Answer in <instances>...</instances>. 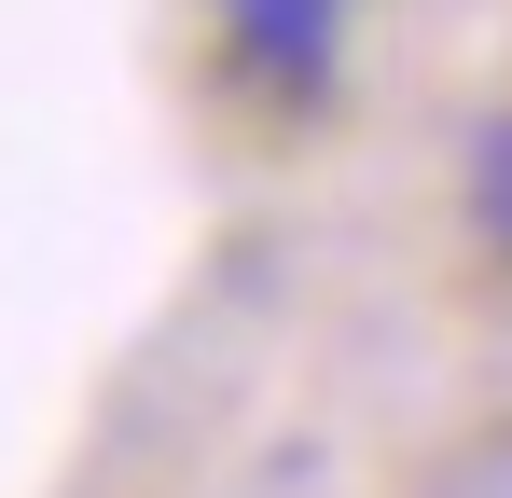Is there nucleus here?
Wrapping results in <instances>:
<instances>
[{
  "label": "nucleus",
  "mask_w": 512,
  "mask_h": 498,
  "mask_svg": "<svg viewBox=\"0 0 512 498\" xmlns=\"http://www.w3.org/2000/svg\"><path fill=\"white\" fill-rule=\"evenodd\" d=\"M333 14H346V0H236V42H250V70L305 83L319 56H333Z\"/></svg>",
  "instance_id": "1"
},
{
  "label": "nucleus",
  "mask_w": 512,
  "mask_h": 498,
  "mask_svg": "<svg viewBox=\"0 0 512 498\" xmlns=\"http://www.w3.org/2000/svg\"><path fill=\"white\" fill-rule=\"evenodd\" d=\"M443 498H512V443H485V457H457V485Z\"/></svg>",
  "instance_id": "2"
}]
</instances>
